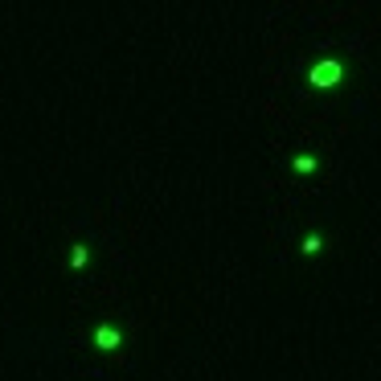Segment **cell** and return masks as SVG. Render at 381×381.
<instances>
[{
    "label": "cell",
    "instance_id": "obj_5",
    "mask_svg": "<svg viewBox=\"0 0 381 381\" xmlns=\"http://www.w3.org/2000/svg\"><path fill=\"white\" fill-rule=\"evenodd\" d=\"M296 172H303V176L316 172V156H296Z\"/></svg>",
    "mask_w": 381,
    "mask_h": 381
},
{
    "label": "cell",
    "instance_id": "obj_4",
    "mask_svg": "<svg viewBox=\"0 0 381 381\" xmlns=\"http://www.w3.org/2000/svg\"><path fill=\"white\" fill-rule=\"evenodd\" d=\"M320 246H324L320 234H307V238H303V254H320Z\"/></svg>",
    "mask_w": 381,
    "mask_h": 381
},
{
    "label": "cell",
    "instance_id": "obj_3",
    "mask_svg": "<svg viewBox=\"0 0 381 381\" xmlns=\"http://www.w3.org/2000/svg\"><path fill=\"white\" fill-rule=\"evenodd\" d=\"M70 266H74V271H83V266H86V246H83V242L70 251Z\"/></svg>",
    "mask_w": 381,
    "mask_h": 381
},
{
    "label": "cell",
    "instance_id": "obj_1",
    "mask_svg": "<svg viewBox=\"0 0 381 381\" xmlns=\"http://www.w3.org/2000/svg\"><path fill=\"white\" fill-rule=\"evenodd\" d=\"M307 78H312V86H320V90H324V86H337L340 78H344V62L324 58V62H316V66H312V74H307Z\"/></svg>",
    "mask_w": 381,
    "mask_h": 381
},
{
    "label": "cell",
    "instance_id": "obj_2",
    "mask_svg": "<svg viewBox=\"0 0 381 381\" xmlns=\"http://www.w3.org/2000/svg\"><path fill=\"white\" fill-rule=\"evenodd\" d=\"M94 344H99V348H119V344H124V332H119L115 324H99V328H94Z\"/></svg>",
    "mask_w": 381,
    "mask_h": 381
}]
</instances>
